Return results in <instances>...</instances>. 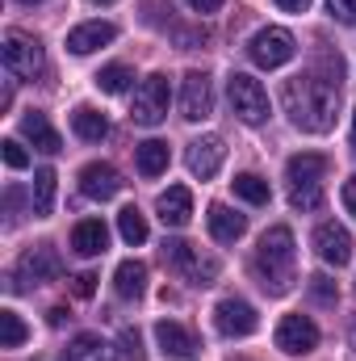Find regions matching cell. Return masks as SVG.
Masks as SVG:
<instances>
[{
  "label": "cell",
  "instance_id": "cell-1",
  "mask_svg": "<svg viewBox=\"0 0 356 361\" xmlns=\"http://www.w3.org/2000/svg\"><path fill=\"white\" fill-rule=\"evenodd\" d=\"M340 80H344V59L340 55H323L319 72L293 76L285 85V109L293 118V126L323 135L336 126V105H340Z\"/></svg>",
  "mask_w": 356,
  "mask_h": 361
},
{
  "label": "cell",
  "instance_id": "cell-2",
  "mask_svg": "<svg viewBox=\"0 0 356 361\" xmlns=\"http://www.w3.org/2000/svg\"><path fill=\"white\" fill-rule=\"evenodd\" d=\"M256 273H260V286L272 294L289 290V281H293V231L289 227L265 231V240L256 248Z\"/></svg>",
  "mask_w": 356,
  "mask_h": 361
},
{
  "label": "cell",
  "instance_id": "cell-3",
  "mask_svg": "<svg viewBox=\"0 0 356 361\" xmlns=\"http://www.w3.org/2000/svg\"><path fill=\"white\" fill-rule=\"evenodd\" d=\"M227 92H231V105H235V114L248 122V126H260L268 122V92L260 80H252L248 72H235L231 80H227Z\"/></svg>",
  "mask_w": 356,
  "mask_h": 361
},
{
  "label": "cell",
  "instance_id": "cell-4",
  "mask_svg": "<svg viewBox=\"0 0 356 361\" xmlns=\"http://www.w3.org/2000/svg\"><path fill=\"white\" fill-rule=\"evenodd\" d=\"M248 55H252V63L256 68H281V63H289L293 55H298V42H293V34L289 30H281V25H268L260 30L252 42H248Z\"/></svg>",
  "mask_w": 356,
  "mask_h": 361
},
{
  "label": "cell",
  "instance_id": "cell-5",
  "mask_svg": "<svg viewBox=\"0 0 356 361\" xmlns=\"http://www.w3.org/2000/svg\"><path fill=\"white\" fill-rule=\"evenodd\" d=\"M168 118V80L164 76H147L134 89V105H130V122L139 126H160Z\"/></svg>",
  "mask_w": 356,
  "mask_h": 361
},
{
  "label": "cell",
  "instance_id": "cell-6",
  "mask_svg": "<svg viewBox=\"0 0 356 361\" xmlns=\"http://www.w3.org/2000/svg\"><path fill=\"white\" fill-rule=\"evenodd\" d=\"M4 68L13 72V76H21V80H34L42 68H46V59H42V47L34 42V38H25V34H4Z\"/></svg>",
  "mask_w": 356,
  "mask_h": 361
},
{
  "label": "cell",
  "instance_id": "cell-7",
  "mask_svg": "<svg viewBox=\"0 0 356 361\" xmlns=\"http://www.w3.org/2000/svg\"><path fill=\"white\" fill-rule=\"evenodd\" d=\"M314 345H319V328H314L310 315H285L276 324V349L281 353L306 357V353H314Z\"/></svg>",
  "mask_w": 356,
  "mask_h": 361
},
{
  "label": "cell",
  "instance_id": "cell-8",
  "mask_svg": "<svg viewBox=\"0 0 356 361\" xmlns=\"http://www.w3.org/2000/svg\"><path fill=\"white\" fill-rule=\"evenodd\" d=\"M164 261H168L172 269L184 273L193 286H214V277H218V265H214V261H201L197 248L184 244V240H168V244H164Z\"/></svg>",
  "mask_w": 356,
  "mask_h": 361
},
{
  "label": "cell",
  "instance_id": "cell-9",
  "mask_svg": "<svg viewBox=\"0 0 356 361\" xmlns=\"http://www.w3.org/2000/svg\"><path fill=\"white\" fill-rule=\"evenodd\" d=\"M59 252L51 248V244H42V248H34V252H25L21 261H17V277H13V290H25V286H38V281H51V277H59Z\"/></svg>",
  "mask_w": 356,
  "mask_h": 361
},
{
  "label": "cell",
  "instance_id": "cell-10",
  "mask_svg": "<svg viewBox=\"0 0 356 361\" xmlns=\"http://www.w3.org/2000/svg\"><path fill=\"white\" fill-rule=\"evenodd\" d=\"M214 328L222 336H252L256 332V307L243 298H222L214 307Z\"/></svg>",
  "mask_w": 356,
  "mask_h": 361
},
{
  "label": "cell",
  "instance_id": "cell-11",
  "mask_svg": "<svg viewBox=\"0 0 356 361\" xmlns=\"http://www.w3.org/2000/svg\"><path fill=\"white\" fill-rule=\"evenodd\" d=\"M222 160H227V143L218 139V135H201V139H193L189 143V156H184V164H189V173L201 180H210L218 169H222Z\"/></svg>",
  "mask_w": 356,
  "mask_h": 361
},
{
  "label": "cell",
  "instance_id": "cell-12",
  "mask_svg": "<svg viewBox=\"0 0 356 361\" xmlns=\"http://www.w3.org/2000/svg\"><path fill=\"white\" fill-rule=\"evenodd\" d=\"M314 248H319V257H323L327 265H336V269H344V265L352 261V235H348V227H340V223H319Z\"/></svg>",
  "mask_w": 356,
  "mask_h": 361
},
{
  "label": "cell",
  "instance_id": "cell-13",
  "mask_svg": "<svg viewBox=\"0 0 356 361\" xmlns=\"http://www.w3.org/2000/svg\"><path fill=\"white\" fill-rule=\"evenodd\" d=\"M210 109H214L210 76H205V72H189V76H184V89H180V118L201 122V118H210Z\"/></svg>",
  "mask_w": 356,
  "mask_h": 361
},
{
  "label": "cell",
  "instance_id": "cell-14",
  "mask_svg": "<svg viewBox=\"0 0 356 361\" xmlns=\"http://www.w3.org/2000/svg\"><path fill=\"white\" fill-rule=\"evenodd\" d=\"M117 189H122V177H117L113 164L92 160V164L80 169V193H84V197H92V202H109V197H117Z\"/></svg>",
  "mask_w": 356,
  "mask_h": 361
},
{
  "label": "cell",
  "instance_id": "cell-15",
  "mask_svg": "<svg viewBox=\"0 0 356 361\" xmlns=\"http://www.w3.org/2000/svg\"><path fill=\"white\" fill-rule=\"evenodd\" d=\"M331 160L319 156V152H302V156H289L285 173H289V189H319V180L327 177Z\"/></svg>",
  "mask_w": 356,
  "mask_h": 361
},
{
  "label": "cell",
  "instance_id": "cell-16",
  "mask_svg": "<svg viewBox=\"0 0 356 361\" xmlns=\"http://www.w3.org/2000/svg\"><path fill=\"white\" fill-rule=\"evenodd\" d=\"M155 210H160V223H164V227H184V223L193 219V193H189L184 185H172V189L160 193Z\"/></svg>",
  "mask_w": 356,
  "mask_h": 361
},
{
  "label": "cell",
  "instance_id": "cell-17",
  "mask_svg": "<svg viewBox=\"0 0 356 361\" xmlns=\"http://www.w3.org/2000/svg\"><path fill=\"white\" fill-rule=\"evenodd\" d=\"M117 38V30L109 25V21H84V25H76L72 34H68V51L72 55H89L96 47H109Z\"/></svg>",
  "mask_w": 356,
  "mask_h": 361
},
{
  "label": "cell",
  "instance_id": "cell-18",
  "mask_svg": "<svg viewBox=\"0 0 356 361\" xmlns=\"http://www.w3.org/2000/svg\"><path fill=\"white\" fill-rule=\"evenodd\" d=\"M105 244H109V227H105L101 219H80V223L72 227V248H76L80 257H101Z\"/></svg>",
  "mask_w": 356,
  "mask_h": 361
},
{
  "label": "cell",
  "instance_id": "cell-19",
  "mask_svg": "<svg viewBox=\"0 0 356 361\" xmlns=\"http://www.w3.org/2000/svg\"><path fill=\"white\" fill-rule=\"evenodd\" d=\"M243 231H248V219H243V214H235V210L222 206V202L210 206V235H214L218 244H235Z\"/></svg>",
  "mask_w": 356,
  "mask_h": 361
},
{
  "label": "cell",
  "instance_id": "cell-20",
  "mask_svg": "<svg viewBox=\"0 0 356 361\" xmlns=\"http://www.w3.org/2000/svg\"><path fill=\"white\" fill-rule=\"evenodd\" d=\"M155 341H160V349H164L168 357H193V353H197L193 332L180 328V324H172V319H160V324H155Z\"/></svg>",
  "mask_w": 356,
  "mask_h": 361
},
{
  "label": "cell",
  "instance_id": "cell-21",
  "mask_svg": "<svg viewBox=\"0 0 356 361\" xmlns=\"http://www.w3.org/2000/svg\"><path fill=\"white\" fill-rule=\"evenodd\" d=\"M21 135L38 147V152H46V156H55L63 143H59V135H55V126L46 122V114H38V109H30L25 118H21Z\"/></svg>",
  "mask_w": 356,
  "mask_h": 361
},
{
  "label": "cell",
  "instance_id": "cell-22",
  "mask_svg": "<svg viewBox=\"0 0 356 361\" xmlns=\"http://www.w3.org/2000/svg\"><path fill=\"white\" fill-rule=\"evenodd\" d=\"M113 290L122 298H143V290H147V265L143 261H122L117 273H113Z\"/></svg>",
  "mask_w": 356,
  "mask_h": 361
},
{
  "label": "cell",
  "instance_id": "cell-23",
  "mask_svg": "<svg viewBox=\"0 0 356 361\" xmlns=\"http://www.w3.org/2000/svg\"><path fill=\"white\" fill-rule=\"evenodd\" d=\"M63 361H117V357H113V349H109V345H105L101 336L84 332V336H76V341L68 345Z\"/></svg>",
  "mask_w": 356,
  "mask_h": 361
},
{
  "label": "cell",
  "instance_id": "cell-24",
  "mask_svg": "<svg viewBox=\"0 0 356 361\" xmlns=\"http://www.w3.org/2000/svg\"><path fill=\"white\" fill-rule=\"evenodd\" d=\"M30 202H34V214H38V219H46V214L55 210V173H51V169H38V173H34Z\"/></svg>",
  "mask_w": 356,
  "mask_h": 361
},
{
  "label": "cell",
  "instance_id": "cell-25",
  "mask_svg": "<svg viewBox=\"0 0 356 361\" xmlns=\"http://www.w3.org/2000/svg\"><path fill=\"white\" fill-rule=\"evenodd\" d=\"M72 130L80 135V139H89V143H101L105 135H109V122H105V114H96L89 105H80L76 114H72Z\"/></svg>",
  "mask_w": 356,
  "mask_h": 361
},
{
  "label": "cell",
  "instance_id": "cell-26",
  "mask_svg": "<svg viewBox=\"0 0 356 361\" xmlns=\"http://www.w3.org/2000/svg\"><path fill=\"white\" fill-rule=\"evenodd\" d=\"M164 169H168V143H160V139L139 143V173L143 177H160Z\"/></svg>",
  "mask_w": 356,
  "mask_h": 361
},
{
  "label": "cell",
  "instance_id": "cell-27",
  "mask_svg": "<svg viewBox=\"0 0 356 361\" xmlns=\"http://www.w3.org/2000/svg\"><path fill=\"white\" fill-rule=\"evenodd\" d=\"M231 185H235V193H239L243 202H252V206H268V197H272V193H268V180H260L256 173H239Z\"/></svg>",
  "mask_w": 356,
  "mask_h": 361
},
{
  "label": "cell",
  "instance_id": "cell-28",
  "mask_svg": "<svg viewBox=\"0 0 356 361\" xmlns=\"http://www.w3.org/2000/svg\"><path fill=\"white\" fill-rule=\"evenodd\" d=\"M117 231H122L126 244H143V240H147V219L139 214V206H126V210L117 214Z\"/></svg>",
  "mask_w": 356,
  "mask_h": 361
},
{
  "label": "cell",
  "instance_id": "cell-29",
  "mask_svg": "<svg viewBox=\"0 0 356 361\" xmlns=\"http://www.w3.org/2000/svg\"><path fill=\"white\" fill-rule=\"evenodd\" d=\"M25 341V324L17 311H0V349H21Z\"/></svg>",
  "mask_w": 356,
  "mask_h": 361
},
{
  "label": "cell",
  "instance_id": "cell-30",
  "mask_svg": "<svg viewBox=\"0 0 356 361\" xmlns=\"http://www.w3.org/2000/svg\"><path fill=\"white\" fill-rule=\"evenodd\" d=\"M130 80H134V72H130L126 63H109V68L96 76V85H101L105 92H126L130 89Z\"/></svg>",
  "mask_w": 356,
  "mask_h": 361
},
{
  "label": "cell",
  "instance_id": "cell-31",
  "mask_svg": "<svg viewBox=\"0 0 356 361\" xmlns=\"http://www.w3.org/2000/svg\"><path fill=\"white\" fill-rule=\"evenodd\" d=\"M0 156H4L8 169H25V164H30V156H25V147H21L17 139H4V143H0Z\"/></svg>",
  "mask_w": 356,
  "mask_h": 361
},
{
  "label": "cell",
  "instance_id": "cell-32",
  "mask_svg": "<svg viewBox=\"0 0 356 361\" xmlns=\"http://www.w3.org/2000/svg\"><path fill=\"white\" fill-rule=\"evenodd\" d=\"M289 202L298 210H319L323 206V189H289Z\"/></svg>",
  "mask_w": 356,
  "mask_h": 361
},
{
  "label": "cell",
  "instance_id": "cell-33",
  "mask_svg": "<svg viewBox=\"0 0 356 361\" xmlns=\"http://www.w3.org/2000/svg\"><path fill=\"white\" fill-rule=\"evenodd\" d=\"M327 8H331V17H336V21L356 25V0H327Z\"/></svg>",
  "mask_w": 356,
  "mask_h": 361
},
{
  "label": "cell",
  "instance_id": "cell-34",
  "mask_svg": "<svg viewBox=\"0 0 356 361\" xmlns=\"http://www.w3.org/2000/svg\"><path fill=\"white\" fill-rule=\"evenodd\" d=\"M310 294H314L319 302H336V286H331L327 277H310Z\"/></svg>",
  "mask_w": 356,
  "mask_h": 361
},
{
  "label": "cell",
  "instance_id": "cell-35",
  "mask_svg": "<svg viewBox=\"0 0 356 361\" xmlns=\"http://www.w3.org/2000/svg\"><path fill=\"white\" fill-rule=\"evenodd\" d=\"M122 345H126V357H130V361H143V341H139V332H134V328H126V332H122Z\"/></svg>",
  "mask_w": 356,
  "mask_h": 361
},
{
  "label": "cell",
  "instance_id": "cell-36",
  "mask_svg": "<svg viewBox=\"0 0 356 361\" xmlns=\"http://www.w3.org/2000/svg\"><path fill=\"white\" fill-rule=\"evenodd\" d=\"M72 290H76V298H92L96 277H92V273H76V277H72Z\"/></svg>",
  "mask_w": 356,
  "mask_h": 361
},
{
  "label": "cell",
  "instance_id": "cell-37",
  "mask_svg": "<svg viewBox=\"0 0 356 361\" xmlns=\"http://www.w3.org/2000/svg\"><path fill=\"white\" fill-rule=\"evenodd\" d=\"M344 206H348V210L356 214V177L344 180Z\"/></svg>",
  "mask_w": 356,
  "mask_h": 361
},
{
  "label": "cell",
  "instance_id": "cell-38",
  "mask_svg": "<svg viewBox=\"0 0 356 361\" xmlns=\"http://www.w3.org/2000/svg\"><path fill=\"white\" fill-rule=\"evenodd\" d=\"M63 319H68L63 307H51V311H46V324H51V328H63Z\"/></svg>",
  "mask_w": 356,
  "mask_h": 361
},
{
  "label": "cell",
  "instance_id": "cell-39",
  "mask_svg": "<svg viewBox=\"0 0 356 361\" xmlns=\"http://www.w3.org/2000/svg\"><path fill=\"white\" fill-rule=\"evenodd\" d=\"M276 4H281L285 13H306V8H310V0H276Z\"/></svg>",
  "mask_w": 356,
  "mask_h": 361
},
{
  "label": "cell",
  "instance_id": "cell-40",
  "mask_svg": "<svg viewBox=\"0 0 356 361\" xmlns=\"http://www.w3.org/2000/svg\"><path fill=\"white\" fill-rule=\"evenodd\" d=\"M189 4H193L197 13H218V8H222V0H189Z\"/></svg>",
  "mask_w": 356,
  "mask_h": 361
},
{
  "label": "cell",
  "instance_id": "cell-41",
  "mask_svg": "<svg viewBox=\"0 0 356 361\" xmlns=\"http://www.w3.org/2000/svg\"><path fill=\"white\" fill-rule=\"evenodd\" d=\"M352 143H356V109H352Z\"/></svg>",
  "mask_w": 356,
  "mask_h": 361
},
{
  "label": "cell",
  "instance_id": "cell-42",
  "mask_svg": "<svg viewBox=\"0 0 356 361\" xmlns=\"http://www.w3.org/2000/svg\"><path fill=\"white\" fill-rule=\"evenodd\" d=\"M92 4H113V0H92Z\"/></svg>",
  "mask_w": 356,
  "mask_h": 361
},
{
  "label": "cell",
  "instance_id": "cell-43",
  "mask_svg": "<svg viewBox=\"0 0 356 361\" xmlns=\"http://www.w3.org/2000/svg\"><path fill=\"white\" fill-rule=\"evenodd\" d=\"M21 4H42V0H21Z\"/></svg>",
  "mask_w": 356,
  "mask_h": 361
}]
</instances>
